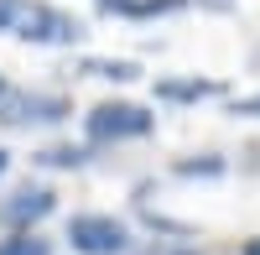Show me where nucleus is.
I'll list each match as a JSON object with an SVG mask.
<instances>
[{
    "label": "nucleus",
    "instance_id": "obj_10",
    "mask_svg": "<svg viewBox=\"0 0 260 255\" xmlns=\"http://www.w3.org/2000/svg\"><path fill=\"white\" fill-rule=\"evenodd\" d=\"M78 73L104 78V83H136L141 78V62H130V57H83Z\"/></svg>",
    "mask_w": 260,
    "mask_h": 255
},
{
    "label": "nucleus",
    "instance_id": "obj_13",
    "mask_svg": "<svg viewBox=\"0 0 260 255\" xmlns=\"http://www.w3.org/2000/svg\"><path fill=\"white\" fill-rule=\"evenodd\" d=\"M229 115H234V120H260V89H255V94H240V99H229Z\"/></svg>",
    "mask_w": 260,
    "mask_h": 255
},
{
    "label": "nucleus",
    "instance_id": "obj_17",
    "mask_svg": "<svg viewBox=\"0 0 260 255\" xmlns=\"http://www.w3.org/2000/svg\"><path fill=\"white\" fill-rule=\"evenodd\" d=\"M6 167H11V151H6V146H0V177H6Z\"/></svg>",
    "mask_w": 260,
    "mask_h": 255
},
{
    "label": "nucleus",
    "instance_id": "obj_8",
    "mask_svg": "<svg viewBox=\"0 0 260 255\" xmlns=\"http://www.w3.org/2000/svg\"><path fill=\"white\" fill-rule=\"evenodd\" d=\"M229 172V156L224 151H187L172 162V177H187V182H213Z\"/></svg>",
    "mask_w": 260,
    "mask_h": 255
},
{
    "label": "nucleus",
    "instance_id": "obj_9",
    "mask_svg": "<svg viewBox=\"0 0 260 255\" xmlns=\"http://www.w3.org/2000/svg\"><path fill=\"white\" fill-rule=\"evenodd\" d=\"M31 162L47 167V172H78V167H89V146L52 141V146H42V151H31Z\"/></svg>",
    "mask_w": 260,
    "mask_h": 255
},
{
    "label": "nucleus",
    "instance_id": "obj_1",
    "mask_svg": "<svg viewBox=\"0 0 260 255\" xmlns=\"http://www.w3.org/2000/svg\"><path fill=\"white\" fill-rule=\"evenodd\" d=\"M156 131V110L136 99H104L83 115V141L89 146H125V141H146Z\"/></svg>",
    "mask_w": 260,
    "mask_h": 255
},
{
    "label": "nucleus",
    "instance_id": "obj_5",
    "mask_svg": "<svg viewBox=\"0 0 260 255\" xmlns=\"http://www.w3.org/2000/svg\"><path fill=\"white\" fill-rule=\"evenodd\" d=\"M57 214V193L47 182H21L0 198V229L6 235H21V229H37L42 219Z\"/></svg>",
    "mask_w": 260,
    "mask_h": 255
},
{
    "label": "nucleus",
    "instance_id": "obj_12",
    "mask_svg": "<svg viewBox=\"0 0 260 255\" xmlns=\"http://www.w3.org/2000/svg\"><path fill=\"white\" fill-rule=\"evenodd\" d=\"M136 255H203L198 245H187V240H151L146 250H136Z\"/></svg>",
    "mask_w": 260,
    "mask_h": 255
},
{
    "label": "nucleus",
    "instance_id": "obj_4",
    "mask_svg": "<svg viewBox=\"0 0 260 255\" xmlns=\"http://www.w3.org/2000/svg\"><path fill=\"white\" fill-rule=\"evenodd\" d=\"M68 245L73 255H136V229L115 214H73Z\"/></svg>",
    "mask_w": 260,
    "mask_h": 255
},
{
    "label": "nucleus",
    "instance_id": "obj_18",
    "mask_svg": "<svg viewBox=\"0 0 260 255\" xmlns=\"http://www.w3.org/2000/svg\"><path fill=\"white\" fill-rule=\"evenodd\" d=\"M6 94H11V83H6V73H0V99H6Z\"/></svg>",
    "mask_w": 260,
    "mask_h": 255
},
{
    "label": "nucleus",
    "instance_id": "obj_3",
    "mask_svg": "<svg viewBox=\"0 0 260 255\" xmlns=\"http://www.w3.org/2000/svg\"><path fill=\"white\" fill-rule=\"evenodd\" d=\"M68 115H73V99L52 94V89H11L0 99V125L6 131H42V125H62Z\"/></svg>",
    "mask_w": 260,
    "mask_h": 255
},
{
    "label": "nucleus",
    "instance_id": "obj_6",
    "mask_svg": "<svg viewBox=\"0 0 260 255\" xmlns=\"http://www.w3.org/2000/svg\"><path fill=\"white\" fill-rule=\"evenodd\" d=\"M156 99L161 104H198V99H224V83L219 78H156Z\"/></svg>",
    "mask_w": 260,
    "mask_h": 255
},
{
    "label": "nucleus",
    "instance_id": "obj_2",
    "mask_svg": "<svg viewBox=\"0 0 260 255\" xmlns=\"http://www.w3.org/2000/svg\"><path fill=\"white\" fill-rule=\"evenodd\" d=\"M16 42H31V47H73V42L89 37V26L73 16V11H62V6H47V0H26L16 16Z\"/></svg>",
    "mask_w": 260,
    "mask_h": 255
},
{
    "label": "nucleus",
    "instance_id": "obj_15",
    "mask_svg": "<svg viewBox=\"0 0 260 255\" xmlns=\"http://www.w3.org/2000/svg\"><path fill=\"white\" fill-rule=\"evenodd\" d=\"M192 6H198V11H213V16H229L240 0H192Z\"/></svg>",
    "mask_w": 260,
    "mask_h": 255
},
{
    "label": "nucleus",
    "instance_id": "obj_7",
    "mask_svg": "<svg viewBox=\"0 0 260 255\" xmlns=\"http://www.w3.org/2000/svg\"><path fill=\"white\" fill-rule=\"evenodd\" d=\"M104 16H120V21H156V16H177L187 11L192 0H94Z\"/></svg>",
    "mask_w": 260,
    "mask_h": 255
},
{
    "label": "nucleus",
    "instance_id": "obj_16",
    "mask_svg": "<svg viewBox=\"0 0 260 255\" xmlns=\"http://www.w3.org/2000/svg\"><path fill=\"white\" fill-rule=\"evenodd\" d=\"M240 255H260V235H250V240L240 245Z\"/></svg>",
    "mask_w": 260,
    "mask_h": 255
},
{
    "label": "nucleus",
    "instance_id": "obj_11",
    "mask_svg": "<svg viewBox=\"0 0 260 255\" xmlns=\"http://www.w3.org/2000/svg\"><path fill=\"white\" fill-rule=\"evenodd\" d=\"M0 255H52V240L42 229H21V235H0Z\"/></svg>",
    "mask_w": 260,
    "mask_h": 255
},
{
    "label": "nucleus",
    "instance_id": "obj_14",
    "mask_svg": "<svg viewBox=\"0 0 260 255\" xmlns=\"http://www.w3.org/2000/svg\"><path fill=\"white\" fill-rule=\"evenodd\" d=\"M21 6H26V0H0V31H16V16H21Z\"/></svg>",
    "mask_w": 260,
    "mask_h": 255
}]
</instances>
